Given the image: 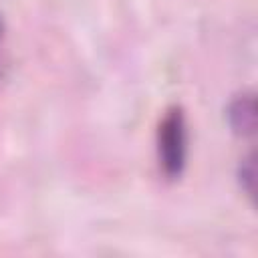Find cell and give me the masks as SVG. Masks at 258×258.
I'll return each mask as SVG.
<instances>
[{"label": "cell", "instance_id": "cell-1", "mask_svg": "<svg viewBox=\"0 0 258 258\" xmlns=\"http://www.w3.org/2000/svg\"><path fill=\"white\" fill-rule=\"evenodd\" d=\"M157 153L163 171L169 177H177L183 171L187 155V131L181 109L173 107L165 113L157 131Z\"/></svg>", "mask_w": 258, "mask_h": 258}, {"label": "cell", "instance_id": "cell-2", "mask_svg": "<svg viewBox=\"0 0 258 258\" xmlns=\"http://www.w3.org/2000/svg\"><path fill=\"white\" fill-rule=\"evenodd\" d=\"M232 119H234V127L244 131V133H252L254 127V101L252 99H240L234 109H232Z\"/></svg>", "mask_w": 258, "mask_h": 258}]
</instances>
